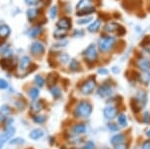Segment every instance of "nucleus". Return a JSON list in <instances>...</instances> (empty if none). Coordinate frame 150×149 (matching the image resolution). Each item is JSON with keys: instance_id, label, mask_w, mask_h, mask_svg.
<instances>
[{"instance_id": "nucleus-47", "label": "nucleus", "mask_w": 150, "mask_h": 149, "mask_svg": "<svg viewBox=\"0 0 150 149\" xmlns=\"http://www.w3.org/2000/svg\"><path fill=\"white\" fill-rule=\"evenodd\" d=\"M115 149H128V146L126 145V144L121 143V144H118V145H116Z\"/></svg>"}, {"instance_id": "nucleus-14", "label": "nucleus", "mask_w": 150, "mask_h": 149, "mask_svg": "<svg viewBox=\"0 0 150 149\" xmlns=\"http://www.w3.org/2000/svg\"><path fill=\"white\" fill-rule=\"evenodd\" d=\"M12 112H13V109H12V107L8 104H3L0 107V117H2V118L10 117Z\"/></svg>"}, {"instance_id": "nucleus-3", "label": "nucleus", "mask_w": 150, "mask_h": 149, "mask_svg": "<svg viewBox=\"0 0 150 149\" xmlns=\"http://www.w3.org/2000/svg\"><path fill=\"white\" fill-rule=\"evenodd\" d=\"M31 63H32V62H31L30 57L22 56L20 59H19L18 65H17V72L21 76L28 74L29 72H30L29 68H30V66H31Z\"/></svg>"}, {"instance_id": "nucleus-52", "label": "nucleus", "mask_w": 150, "mask_h": 149, "mask_svg": "<svg viewBox=\"0 0 150 149\" xmlns=\"http://www.w3.org/2000/svg\"><path fill=\"white\" fill-rule=\"evenodd\" d=\"M28 149H33V148H28Z\"/></svg>"}, {"instance_id": "nucleus-41", "label": "nucleus", "mask_w": 150, "mask_h": 149, "mask_svg": "<svg viewBox=\"0 0 150 149\" xmlns=\"http://www.w3.org/2000/svg\"><path fill=\"white\" fill-rule=\"evenodd\" d=\"M83 149H95V144L92 141H88V142L84 144Z\"/></svg>"}, {"instance_id": "nucleus-40", "label": "nucleus", "mask_w": 150, "mask_h": 149, "mask_svg": "<svg viewBox=\"0 0 150 149\" xmlns=\"http://www.w3.org/2000/svg\"><path fill=\"white\" fill-rule=\"evenodd\" d=\"M9 88V83L7 82L5 79L0 78V90H6Z\"/></svg>"}, {"instance_id": "nucleus-5", "label": "nucleus", "mask_w": 150, "mask_h": 149, "mask_svg": "<svg viewBox=\"0 0 150 149\" xmlns=\"http://www.w3.org/2000/svg\"><path fill=\"white\" fill-rule=\"evenodd\" d=\"M146 102H147L146 93H145L144 91H139L134 99V106H132L133 111L134 112L140 111V109L146 105Z\"/></svg>"}, {"instance_id": "nucleus-42", "label": "nucleus", "mask_w": 150, "mask_h": 149, "mask_svg": "<svg viewBox=\"0 0 150 149\" xmlns=\"http://www.w3.org/2000/svg\"><path fill=\"white\" fill-rule=\"evenodd\" d=\"M108 128H109V130H111V131H118L119 127H118V125H116V124H114V123H109V124H108Z\"/></svg>"}, {"instance_id": "nucleus-46", "label": "nucleus", "mask_w": 150, "mask_h": 149, "mask_svg": "<svg viewBox=\"0 0 150 149\" xmlns=\"http://www.w3.org/2000/svg\"><path fill=\"white\" fill-rule=\"evenodd\" d=\"M141 149H150V140L144 141L141 146Z\"/></svg>"}, {"instance_id": "nucleus-11", "label": "nucleus", "mask_w": 150, "mask_h": 149, "mask_svg": "<svg viewBox=\"0 0 150 149\" xmlns=\"http://www.w3.org/2000/svg\"><path fill=\"white\" fill-rule=\"evenodd\" d=\"M97 93L100 97H103V98L108 97V96H110L111 93H112V88H111V86L109 84L104 83L103 85H101L100 87L98 88Z\"/></svg>"}, {"instance_id": "nucleus-38", "label": "nucleus", "mask_w": 150, "mask_h": 149, "mask_svg": "<svg viewBox=\"0 0 150 149\" xmlns=\"http://www.w3.org/2000/svg\"><path fill=\"white\" fill-rule=\"evenodd\" d=\"M92 20H93L92 16H87V17H84V18H81V19H79V20H77V24H79V25H84V24L90 23Z\"/></svg>"}, {"instance_id": "nucleus-10", "label": "nucleus", "mask_w": 150, "mask_h": 149, "mask_svg": "<svg viewBox=\"0 0 150 149\" xmlns=\"http://www.w3.org/2000/svg\"><path fill=\"white\" fill-rule=\"evenodd\" d=\"M103 114L106 119L111 120V119L115 118L116 115H117V109H116V107L113 106V105H108V106H106L104 108Z\"/></svg>"}, {"instance_id": "nucleus-51", "label": "nucleus", "mask_w": 150, "mask_h": 149, "mask_svg": "<svg viewBox=\"0 0 150 149\" xmlns=\"http://www.w3.org/2000/svg\"><path fill=\"white\" fill-rule=\"evenodd\" d=\"M2 146H3V144H0V149H2Z\"/></svg>"}, {"instance_id": "nucleus-45", "label": "nucleus", "mask_w": 150, "mask_h": 149, "mask_svg": "<svg viewBox=\"0 0 150 149\" xmlns=\"http://www.w3.org/2000/svg\"><path fill=\"white\" fill-rule=\"evenodd\" d=\"M40 2V0H25V3L27 5H36Z\"/></svg>"}, {"instance_id": "nucleus-16", "label": "nucleus", "mask_w": 150, "mask_h": 149, "mask_svg": "<svg viewBox=\"0 0 150 149\" xmlns=\"http://www.w3.org/2000/svg\"><path fill=\"white\" fill-rule=\"evenodd\" d=\"M11 29L7 24H1L0 25V39L4 40L10 35Z\"/></svg>"}, {"instance_id": "nucleus-13", "label": "nucleus", "mask_w": 150, "mask_h": 149, "mask_svg": "<svg viewBox=\"0 0 150 149\" xmlns=\"http://www.w3.org/2000/svg\"><path fill=\"white\" fill-rule=\"evenodd\" d=\"M44 136V130L41 128H34L29 132V138L32 140H39Z\"/></svg>"}, {"instance_id": "nucleus-15", "label": "nucleus", "mask_w": 150, "mask_h": 149, "mask_svg": "<svg viewBox=\"0 0 150 149\" xmlns=\"http://www.w3.org/2000/svg\"><path fill=\"white\" fill-rule=\"evenodd\" d=\"M72 132H73V134H74V135H76V136L81 135V134H84L86 132L85 124H83V123L74 124L73 127H72Z\"/></svg>"}, {"instance_id": "nucleus-19", "label": "nucleus", "mask_w": 150, "mask_h": 149, "mask_svg": "<svg viewBox=\"0 0 150 149\" xmlns=\"http://www.w3.org/2000/svg\"><path fill=\"white\" fill-rule=\"evenodd\" d=\"M100 25H101V20H100V19H96V20H94L93 22L88 26L87 30H88L89 32H91V33H95V32H97V31L99 30Z\"/></svg>"}, {"instance_id": "nucleus-44", "label": "nucleus", "mask_w": 150, "mask_h": 149, "mask_svg": "<svg viewBox=\"0 0 150 149\" xmlns=\"http://www.w3.org/2000/svg\"><path fill=\"white\" fill-rule=\"evenodd\" d=\"M68 44V42L66 41V40H64V41H61L59 43H57V44L54 45V47L56 48H62V47H66V45Z\"/></svg>"}, {"instance_id": "nucleus-6", "label": "nucleus", "mask_w": 150, "mask_h": 149, "mask_svg": "<svg viewBox=\"0 0 150 149\" xmlns=\"http://www.w3.org/2000/svg\"><path fill=\"white\" fill-rule=\"evenodd\" d=\"M96 87V81L95 78H88L86 81H84L80 86V92L83 95H90L93 92Z\"/></svg>"}, {"instance_id": "nucleus-23", "label": "nucleus", "mask_w": 150, "mask_h": 149, "mask_svg": "<svg viewBox=\"0 0 150 149\" xmlns=\"http://www.w3.org/2000/svg\"><path fill=\"white\" fill-rule=\"evenodd\" d=\"M120 27V25L116 22H109L107 23L105 26H104V29H105L106 32H114V31H117L118 28Z\"/></svg>"}, {"instance_id": "nucleus-4", "label": "nucleus", "mask_w": 150, "mask_h": 149, "mask_svg": "<svg viewBox=\"0 0 150 149\" xmlns=\"http://www.w3.org/2000/svg\"><path fill=\"white\" fill-rule=\"evenodd\" d=\"M83 56L84 59L86 60V62H88V63H94L98 57L97 47L94 44H90L83 51Z\"/></svg>"}, {"instance_id": "nucleus-50", "label": "nucleus", "mask_w": 150, "mask_h": 149, "mask_svg": "<svg viewBox=\"0 0 150 149\" xmlns=\"http://www.w3.org/2000/svg\"><path fill=\"white\" fill-rule=\"evenodd\" d=\"M147 135H148L149 137H150V129H149V130H148V132H147Z\"/></svg>"}, {"instance_id": "nucleus-24", "label": "nucleus", "mask_w": 150, "mask_h": 149, "mask_svg": "<svg viewBox=\"0 0 150 149\" xmlns=\"http://www.w3.org/2000/svg\"><path fill=\"white\" fill-rule=\"evenodd\" d=\"M67 31H68V30L57 28V29L54 31V33H53V36H54V38H56V39L62 40V39H64V38L67 36Z\"/></svg>"}, {"instance_id": "nucleus-20", "label": "nucleus", "mask_w": 150, "mask_h": 149, "mask_svg": "<svg viewBox=\"0 0 150 149\" xmlns=\"http://www.w3.org/2000/svg\"><path fill=\"white\" fill-rule=\"evenodd\" d=\"M27 94L29 96V98H31L32 100H36L40 95V90L38 87H31L29 88Z\"/></svg>"}, {"instance_id": "nucleus-34", "label": "nucleus", "mask_w": 150, "mask_h": 149, "mask_svg": "<svg viewBox=\"0 0 150 149\" xmlns=\"http://www.w3.org/2000/svg\"><path fill=\"white\" fill-rule=\"evenodd\" d=\"M69 69L72 71H74V72L79 71L80 70V64H79V62L77 61V60L72 59L69 63Z\"/></svg>"}, {"instance_id": "nucleus-26", "label": "nucleus", "mask_w": 150, "mask_h": 149, "mask_svg": "<svg viewBox=\"0 0 150 149\" xmlns=\"http://www.w3.org/2000/svg\"><path fill=\"white\" fill-rule=\"evenodd\" d=\"M91 3H92V0H80V1L77 3V6H76L77 11L82 10V9H85L87 7L92 6Z\"/></svg>"}, {"instance_id": "nucleus-39", "label": "nucleus", "mask_w": 150, "mask_h": 149, "mask_svg": "<svg viewBox=\"0 0 150 149\" xmlns=\"http://www.w3.org/2000/svg\"><path fill=\"white\" fill-rule=\"evenodd\" d=\"M57 13H58V7H57V5H53L51 8H50V10H49L50 18H51V19L56 18Z\"/></svg>"}, {"instance_id": "nucleus-29", "label": "nucleus", "mask_w": 150, "mask_h": 149, "mask_svg": "<svg viewBox=\"0 0 150 149\" xmlns=\"http://www.w3.org/2000/svg\"><path fill=\"white\" fill-rule=\"evenodd\" d=\"M95 12V8L93 6H90V7H87L85 9H82V10H79L77 11L76 15L77 16H83V15H88V14H92Z\"/></svg>"}, {"instance_id": "nucleus-27", "label": "nucleus", "mask_w": 150, "mask_h": 149, "mask_svg": "<svg viewBox=\"0 0 150 149\" xmlns=\"http://www.w3.org/2000/svg\"><path fill=\"white\" fill-rule=\"evenodd\" d=\"M14 104V107L16 108L17 110H24L26 108V106H27V103H26V101L24 99H15L13 102Z\"/></svg>"}, {"instance_id": "nucleus-48", "label": "nucleus", "mask_w": 150, "mask_h": 149, "mask_svg": "<svg viewBox=\"0 0 150 149\" xmlns=\"http://www.w3.org/2000/svg\"><path fill=\"white\" fill-rule=\"evenodd\" d=\"M98 73L99 74H102V75H106V74L108 73V71L106 70L105 68H101V69H99V70H98Z\"/></svg>"}, {"instance_id": "nucleus-8", "label": "nucleus", "mask_w": 150, "mask_h": 149, "mask_svg": "<svg viewBox=\"0 0 150 149\" xmlns=\"http://www.w3.org/2000/svg\"><path fill=\"white\" fill-rule=\"evenodd\" d=\"M15 127L14 126H10V127H7L3 130L1 134H0V144H4L6 142H8L10 139H12V137L14 136L15 134Z\"/></svg>"}, {"instance_id": "nucleus-9", "label": "nucleus", "mask_w": 150, "mask_h": 149, "mask_svg": "<svg viewBox=\"0 0 150 149\" xmlns=\"http://www.w3.org/2000/svg\"><path fill=\"white\" fill-rule=\"evenodd\" d=\"M44 101L43 100H33L29 105V109L33 114H39L43 109H44Z\"/></svg>"}, {"instance_id": "nucleus-49", "label": "nucleus", "mask_w": 150, "mask_h": 149, "mask_svg": "<svg viewBox=\"0 0 150 149\" xmlns=\"http://www.w3.org/2000/svg\"><path fill=\"white\" fill-rule=\"evenodd\" d=\"M112 71L114 72V73H119V68H117V67H113Z\"/></svg>"}, {"instance_id": "nucleus-36", "label": "nucleus", "mask_w": 150, "mask_h": 149, "mask_svg": "<svg viewBox=\"0 0 150 149\" xmlns=\"http://www.w3.org/2000/svg\"><path fill=\"white\" fill-rule=\"evenodd\" d=\"M24 139L21 137H15V138H12L10 140L8 141L9 145H21V144L24 143Z\"/></svg>"}, {"instance_id": "nucleus-12", "label": "nucleus", "mask_w": 150, "mask_h": 149, "mask_svg": "<svg viewBox=\"0 0 150 149\" xmlns=\"http://www.w3.org/2000/svg\"><path fill=\"white\" fill-rule=\"evenodd\" d=\"M56 26L57 28H60V29L68 30L71 28V20L68 17H62L59 19V21H57Z\"/></svg>"}, {"instance_id": "nucleus-22", "label": "nucleus", "mask_w": 150, "mask_h": 149, "mask_svg": "<svg viewBox=\"0 0 150 149\" xmlns=\"http://www.w3.org/2000/svg\"><path fill=\"white\" fill-rule=\"evenodd\" d=\"M57 80H58V75L55 74L54 72H52V73H50L49 75H48V77L46 78V83L48 84L49 87H52V86H55Z\"/></svg>"}, {"instance_id": "nucleus-18", "label": "nucleus", "mask_w": 150, "mask_h": 149, "mask_svg": "<svg viewBox=\"0 0 150 149\" xmlns=\"http://www.w3.org/2000/svg\"><path fill=\"white\" fill-rule=\"evenodd\" d=\"M0 66L4 70H11L13 68V62H12L11 58H3L0 61Z\"/></svg>"}, {"instance_id": "nucleus-30", "label": "nucleus", "mask_w": 150, "mask_h": 149, "mask_svg": "<svg viewBox=\"0 0 150 149\" xmlns=\"http://www.w3.org/2000/svg\"><path fill=\"white\" fill-rule=\"evenodd\" d=\"M41 32H42V28L39 27V26H37V27L32 28V29L29 31L28 36L30 38H36L41 34Z\"/></svg>"}, {"instance_id": "nucleus-35", "label": "nucleus", "mask_w": 150, "mask_h": 149, "mask_svg": "<svg viewBox=\"0 0 150 149\" xmlns=\"http://www.w3.org/2000/svg\"><path fill=\"white\" fill-rule=\"evenodd\" d=\"M34 83H35L36 87L41 88V87H43V86H44V84H45V79L43 78L41 75H36V76H35V78H34Z\"/></svg>"}, {"instance_id": "nucleus-43", "label": "nucleus", "mask_w": 150, "mask_h": 149, "mask_svg": "<svg viewBox=\"0 0 150 149\" xmlns=\"http://www.w3.org/2000/svg\"><path fill=\"white\" fill-rule=\"evenodd\" d=\"M84 35V32L82 30H74V32H73V36L74 37H82V36Z\"/></svg>"}, {"instance_id": "nucleus-28", "label": "nucleus", "mask_w": 150, "mask_h": 149, "mask_svg": "<svg viewBox=\"0 0 150 149\" xmlns=\"http://www.w3.org/2000/svg\"><path fill=\"white\" fill-rule=\"evenodd\" d=\"M140 81L145 85H148L150 83V72L149 71H143L140 74Z\"/></svg>"}, {"instance_id": "nucleus-37", "label": "nucleus", "mask_w": 150, "mask_h": 149, "mask_svg": "<svg viewBox=\"0 0 150 149\" xmlns=\"http://www.w3.org/2000/svg\"><path fill=\"white\" fill-rule=\"evenodd\" d=\"M117 120H118V123H119V125H121L122 127H125L127 125V118H126V116H125L124 114L118 115Z\"/></svg>"}, {"instance_id": "nucleus-17", "label": "nucleus", "mask_w": 150, "mask_h": 149, "mask_svg": "<svg viewBox=\"0 0 150 149\" xmlns=\"http://www.w3.org/2000/svg\"><path fill=\"white\" fill-rule=\"evenodd\" d=\"M138 67L142 71H149L150 69V60L147 58H141L137 62Z\"/></svg>"}, {"instance_id": "nucleus-7", "label": "nucleus", "mask_w": 150, "mask_h": 149, "mask_svg": "<svg viewBox=\"0 0 150 149\" xmlns=\"http://www.w3.org/2000/svg\"><path fill=\"white\" fill-rule=\"evenodd\" d=\"M29 50H30L31 54L34 55V56H41L45 52V45L41 41H34L33 43H31Z\"/></svg>"}, {"instance_id": "nucleus-32", "label": "nucleus", "mask_w": 150, "mask_h": 149, "mask_svg": "<svg viewBox=\"0 0 150 149\" xmlns=\"http://www.w3.org/2000/svg\"><path fill=\"white\" fill-rule=\"evenodd\" d=\"M38 15V10L35 8H30L27 10V18L29 21H33L34 19L37 17Z\"/></svg>"}, {"instance_id": "nucleus-21", "label": "nucleus", "mask_w": 150, "mask_h": 149, "mask_svg": "<svg viewBox=\"0 0 150 149\" xmlns=\"http://www.w3.org/2000/svg\"><path fill=\"white\" fill-rule=\"evenodd\" d=\"M46 120H47V117L45 116V115H41V114H33L32 115V121L34 122L35 124H38V125L45 123Z\"/></svg>"}, {"instance_id": "nucleus-25", "label": "nucleus", "mask_w": 150, "mask_h": 149, "mask_svg": "<svg viewBox=\"0 0 150 149\" xmlns=\"http://www.w3.org/2000/svg\"><path fill=\"white\" fill-rule=\"evenodd\" d=\"M124 138H125L124 134H116V135H114L111 138V144L114 146L118 145V144H121L124 141Z\"/></svg>"}, {"instance_id": "nucleus-2", "label": "nucleus", "mask_w": 150, "mask_h": 149, "mask_svg": "<svg viewBox=\"0 0 150 149\" xmlns=\"http://www.w3.org/2000/svg\"><path fill=\"white\" fill-rule=\"evenodd\" d=\"M115 37L112 36H104L101 37L98 41V48L101 52H108L115 45Z\"/></svg>"}, {"instance_id": "nucleus-1", "label": "nucleus", "mask_w": 150, "mask_h": 149, "mask_svg": "<svg viewBox=\"0 0 150 149\" xmlns=\"http://www.w3.org/2000/svg\"><path fill=\"white\" fill-rule=\"evenodd\" d=\"M92 110L93 106L90 102L81 100L75 107L73 115L75 118H88L92 113Z\"/></svg>"}, {"instance_id": "nucleus-33", "label": "nucleus", "mask_w": 150, "mask_h": 149, "mask_svg": "<svg viewBox=\"0 0 150 149\" xmlns=\"http://www.w3.org/2000/svg\"><path fill=\"white\" fill-rule=\"evenodd\" d=\"M50 93H51V95L54 98H60L62 95L61 89H60L59 87H57V86H52V87H50Z\"/></svg>"}, {"instance_id": "nucleus-31", "label": "nucleus", "mask_w": 150, "mask_h": 149, "mask_svg": "<svg viewBox=\"0 0 150 149\" xmlns=\"http://www.w3.org/2000/svg\"><path fill=\"white\" fill-rule=\"evenodd\" d=\"M57 60L60 62V63L66 64V63H68V62L70 61V57H69V55L67 53L62 52V53H59L57 55Z\"/></svg>"}]
</instances>
